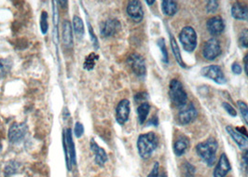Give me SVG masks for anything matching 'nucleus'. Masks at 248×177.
Returning a JSON list of instances; mask_svg holds the SVG:
<instances>
[{"instance_id":"9d476101","label":"nucleus","mask_w":248,"mask_h":177,"mask_svg":"<svg viewBox=\"0 0 248 177\" xmlns=\"http://www.w3.org/2000/svg\"><path fill=\"white\" fill-rule=\"evenodd\" d=\"M28 127L25 123H13L9 130V139L13 144H18L25 139Z\"/></svg>"},{"instance_id":"bb28decb","label":"nucleus","mask_w":248,"mask_h":177,"mask_svg":"<svg viewBox=\"0 0 248 177\" xmlns=\"http://www.w3.org/2000/svg\"><path fill=\"white\" fill-rule=\"evenodd\" d=\"M20 163L17 162H11L5 168V177H10L19 171Z\"/></svg>"},{"instance_id":"20e7f679","label":"nucleus","mask_w":248,"mask_h":177,"mask_svg":"<svg viewBox=\"0 0 248 177\" xmlns=\"http://www.w3.org/2000/svg\"><path fill=\"white\" fill-rule=\"evenodd\" d=\"M179 41L186 52H193L197 47V34L191 26H185L179 34Z\"/></svg>"},{"instance_id":"dca6fc26","label":"nucleus","mask_w":248,"mask_h":177,"mask_svg":"<svg viewBox=\"0 0 248 177\" xmlns=\"http://www.w3.org/2000/svg\"><path fill=\"white\" fill-rule=\"evenodd\" d=\"M226 131L229 133V135L238 145L240 149H244V150L248 149V137L244 135L243 133H239L237 130L233 129L232 126L226 127Z\"/></svg>"},{"instance_id":"b1692460","label":"nucleus","mask_w":248,"mask_h":177,"mask_svg":"<svg viewBox=\"0 0 248 177\" xmlns=\"http://www.w3.org/2000/svg\"><path fill=\"white\" fill-rule=\"evenodd\" d=\"M73 27L75 33L78 38H82L84 35V25L80 17L74 16L73 17Z\"/></svg>"},{"instance_id":"58836bf2","label":"nucleus","mask_w":248,"mask_h":177,"mask_svg":"<svg viewBox=\"0 0 248 177\" xmlns=\"http://www.w3.org/2000/svg\"><path fill=\"white\" fill-rule=\"evenodd\" d=\"M232 70L235 75H240L242 73V66L239 63H232Z\"/></svg>"},{"instance_id":"0eeeda50","label":"nucleus","mask_w":248,"mask_h":177,"mask_svg":"<svg viewBox=\"0 0 248 177\" xmlns=\"http://www.w3.org/2000/svg\"><path fill=\"white\" fill-rule=\"evenodd\" d=\"M202 76L209 78L217 84H225L227 82L223 71L218 65H208L201 70Z\"/></svg>"},{"instance_id":"c03bdc74","label":"nucleus","mask_w":248,"mask_h":177,"mask_svg":"<svg viewBox=\"0 0 248 177\" xmlns=\"http://www.w3.org/2000/svg\"><path fill=\"white\" fill-rule=\"evenodd\" d=\"M159 177H167V174H166L165 172H163V173H162L161 176H160Z\"/></svg>"},{"instance_id":"c9c22d12","label":"nucleus","mask_w":248,"mask_h":177,"mask_svg":"<svg viewBox=\"0 0 248 177\" xmlns=\"http://www.w3.org/2000/svg\"><path fill=\"white\" fill-rule=\"evenodd\" d=\"M84 133V127L80 123V122H77L75 125L74 133L76 137L79 138L83 135Z\"/></svg>"},{"instance_id":"1a4fd4ad","label":"nucleus","mask_w":248,"mask_h":177,"mask_svg":"<svg viewBox=\"0 0 248 177\" xmlns=\"http://www.w3.org/2000/svg\"><path fill=\"white\" fill-rule=\"evenodd\" d=\"M197 109L193 103H186L178 113V121L181 125H187L193 122L197 118Z\"/></svg>"},{"instance_id":"f03ea898","label":"nucleus","mask_w":248,"mask_h":177,"mask_svg":"<svg viewBox=\"0 0 248 177\" xmlns=\"http://www.w3.org/2000/svg\"><path fill=\"white\" fill-rule=\"evenodd\" d=\"M217 149L218 143L213 137L208 138L204 142L199 143L196 146V152L199 157L209 167H212L216 163Z\"/></svg>"},{"instance_id":"473e14b6","label":"nucleus","mask_w":248,"mask_h":177,"mask_svg":"<svg viewBox=\"0 0 248 177\" xmlns=\"http://www.w3.org/2000/svg\"><path fill=\"white\" fill-rule=\"evenodd\" d=\"M218 7H219V3L217 1H216V0L208 1L207 5H206V12L207 13H217Z\"/></svg>"},{"instance_id":"2eb2a0df","label":"nucleus","mask_w":248,"mask_h":177,"mask_svg":"<svg viewBox=\"0 0 248 177\" xmlns=\"http://www.w3.org/2000/svg\"><path fill=\"white\" fill-rule=\"evenodd\" d=\"M231 169H232V166L230 163V161L227 155L223 153L221 154L217 167L214 170V177H225L231 171Z\"/></svg>"},{"instance_id":"c85d7f7f","label":"nucleus","mask_w":248,"mask_h":177,"mask_svg":"<svg viewBox=\"0 0 248 177\" xmlns=\"http://www.w3.org/2000/svg\"><path fill=\"white\" fill-rule=\"evenodd\" d=\"M40 29L43 35L47 34L49 29V23H48V13L46 12H42L40 17Z\"/></svg>"},{"instance_id":"72a5a7b5","label":"nucleus","mask_w":248,"mask_h":177,"mask_svg":"<svg viewBox=\"0 0 248 177\" xmlns=\"http://www.w3.org/2000/svg\"><path fill=\"white\" fill-rule=\"evenodd\" d=\"M222 106H223L224 109L226 110V112L230 115V116H232V117H233V118L237 116V112H236L234 107H233L232 104H230L229 103L224 102V103H222Z\"/></svg>"},{"instance_id":"ddd939ff","label":"nucleus","mask_w":248,"mask_h":177,"mask_svg":"<svg viewBox=\"0 0 248 177\" xmlns=\"http://www.w3.org/2000/svg\"><path fill=\"white\" fill-rule=\"evenodd\" d=\"M126 11L128 16L136 23H140L144 19V11L142 5L137 0L130 1L128 3Z\"/></svg>"},{"instance_id":"a878e982","label":"nucleus","mask_w":248,"mask_h":177,"mask_svg":"<svg viewBox=\"0 0 248 177\" xmlns=\"http://www.w3.org/2000/svg\"><path fill=\"white\" fill-rule=\"evenodd\" d=\"M158 47H159V49L161 50V56H162V58H161V60H162V62L164 63H168L169 62V58H168V51H167V49H166V45H165V40H164V38H160L159 40H158Z\"/></svg>"},{"instance_id":"7c9ffc66","label":"nucleus","mask_w":248,"mask_h":177,"mask_svg":"<svg viewBox=\"0 0 248 177\" xmlns=\"http://www.w3.org/2000/svg\"><path fill=\"white\" fill-rule=\"evenodd\" d=\"M12 66V63H10L6 59H0V77H3L8 74Z\"/></svg>"},{"instance_id":"423d86ee","label":"nucleus","mask_w":248,"mask_h":177,"mask_svg":"<svg viewBox=\"0 0 248 177\" xmlns=\"http://www.w3.org/2000/svg\"><path fill=\"white\" fill-rule=\"evenodd\" d=\"M63 144H64L66 167L68 171L71 172L76 164V154H75V145L73 137H72V132L70 129H68L64 134Z\"/></svg>"},{"instance_id":"f257e3e1","label":"nucleus","mask_w":248,"mask_h":177,"mask_svg":"<svg viewBox=\"0 0 248 177\" xmlns=\"http://www.w3.org/2000/svg\"><path fill=\"white\" fill-rule=\"evenodd\" d=\"M159 138L153 133L150 132L148 133L140 134L137 140V149L140 157L144 160L149 159L154 151L158 148Z\"/></svg>"},{"instance_id":"f8f14e48","label":"nucleus","mask_w":248,"mask_h":177,"mask_svg":"<svg viewBox=\"0 0 248 177\" xmlns=\"http://www.w3.org/2000/svg\"><path fill=\"white\" fill-rule=\"evenodd\" d=\"M131 112L130 102L124 99L119 103L116 108V120L120 125H124L128 119Z\"/></svg>"},{"instance_id":"2f4dec72","label":"nucleus","mask_w":248,"mask_h":177,"mask_svg":"<svg viewBox=\"0 0 248 177\" xmlns=\"http://www.w3.org/2000/svg\"><path fill=\"white\" fill-rule=\"evenodd\" d=\"M239 44L243 48H248V29H244L240 33Z\"/></svg>"},{"instance_id":"393cba45","label":"nucleus","mask_w":248,"mask_h":177,"mask_svg":"<svg viewBox=\"0 0 248 177\" xmlns=\"http://www.w3.org/2000/svg\"><path fill=\"white\" fill-rule=\"evenodd\" d=\"M98 60V55L95 54L94 52H92L91 54H89L85 61H84V68L88 70V71H91L94 68V65H95V62Z\"/></svg>"},{"instance_id":"6ab92c4d","label":"nucleus","mask_w":248,"mask_h":177,"mask_svg":"<svg viewBox=\"0 0 248 177\" xmlns=\"http://www.w3.org/2000/svg\"><path fill=\"white\" fill-rule=\"evenodd\" d=\"M232 16L239 21H248V7L245 4L236 2L232 7Z\"/></svg>"},{"instance_id":"6e6552de","label":"nucleus","mask_w":248,"mask_h":177,"mask_svg":"<svg viewBox=\"0 0 248 177\" xmlns=\"http://www.w3.org/2000/svg\"><path fill=\"white\" fill-rule=\"evenodd\" d=\"M221 52L222 50L220 42L217 38H212L204 44L202 54L204 59H206L207 61H214L218 56H220Z\"/></svg>"},{"instance_id":"f704fd0d","label":"nucleus","mask_w":248,"mask_h":177,"mask_svg":"<svg viewBox=\"0 0 248 177\" xmlns=\"http://www.w3.org/2000/svg\"><path fill=\"white\" fill-rule=\"evenodd\" d=\"M149 99V95L147 92H139L135 96V100L137 103H147V100Z\"/></svg>"},{"instance_id":"a211bd4d","label":"nucleus","mask_w":248,"mask_h":177,"mask_svg":"<svg viewBox=\"0 0 248 177\" xmlns=\"http://www.w3.org/2000/svg\"><path fill=\"white\" fill-rule=\"evenodd\" d=\"M62 44L65 48L71 49L73 47V33H72V26L70 22L67 20H64L62 22Z\"/></svg>"},{"instance_id":"cd10ccee","label":"nucleus","mask_w":248,"mask_h":177,"mask_svg":"<svg viewBox=\"0 0 248 177\" xmlns=\"http://www.w3.org/2000/svg\"><path fill=\"white\" fill-rule=\"evenodd\" d=\"M182 174L184 177H194L195 167L188 162H185L182 165Z\"/></svg>"},{"instance_id":"79ce46f5","label":"nucleus","mask_w":248,"mask_h":177,"mask_svg":"<svg viewBox=\"0 0 248 177\" xmlns=\"http://www.w3.org/2000/svg\"><path fill=\"white\" fill-rule=\"evenodd\" d=\"M149 123H151V124H153L154 126H157L158 124H159V121H158V119H157V117L155 116L154 118H153V119L152 120H150L149 121Z\"/></svg>"},{"instance_id":"ea45409f","label":"nucleus","mask_w":248,"mask_h":177,"mask_svg":"<svg viewBox=\"0 0 248 177\" xmlns=\"http://www.w3.org/2000/svg\"><path fill=\"white\" fill-rule=\"evenodd\" d=\"M243 161H244L245 164L248 166V149H246V150L244 151V154H243Z\"/></svg>"},{"instance_id":"4c0bfd02","label":"nucleus","mask_w":248,"mask_h":177,"mask_svg":"<svg viewBox=\"0 0 248 177\" xmlns=\"http://www.w3.org/2000/svg\"><path fill=\"white\" fill-rule=\"evenodd\" d=\"M159 172H160V163L159 162H155L148 177H160V173Z\"/></svg>"},{"instance_id":"a19ab883","label":"nucleus","mask_w":248,"mask_h":177,"mask_svg":"<svg viewBox=\"0 0 248 177\" xmlns=\"http://www.w3.org/2000/svg\"><path fill=\"white\" fill-rule=\"evenodd\" d=\"M244 64H245V70H246V73L248 76V53L245 56L244 58Z\"/></svg>"},{"instance_id":"4468645a","label":"nucleus","mask_w":248,"mask_h":177,"mask_svg":"<svg viewBox=\"0 0 248 177\" xmlns=\"http://www.w3.org/2000/svg\"><path fill=\"white\" fill-rule=\"evenodd\" d=\"M206 27L208 32L211 34L212 36H219L220 34L223 33L225 29V24H224L223 19L220 16H215L210 18L207 23H206Z\"/></svg>"},{"instance_id":"5701e85b","label":"nucleus","mask_w":248,"mask_h":177,"mask_svg":"<svg viewBox=\"0 0 248 177\" xmlns=\"http://www.w3.org/2000/svg\"><path fill=\"white\" fill-rule=\"evenodd\" d=\"M188 145H189V142L187 138H180V139L176 140L174 144V154L177 157L182 156L186 151Z\"/></svg>"},{"instance_id":"39448f33","label":"nucleus","mask_w":248,"mask_h":177,"mask_svg":"<svg viewBox=\"0 0 248 177\" xmlns=\"http://www.w3.org/2000/svg\"><path fill=\"white\" fill-rule=\"evenodd\" d=\"M127 63L130 66L133 73L139 78L143 79L147 75V65L144 57L138 53L131 54L128 59Z\"/></svg>"},{"instance_id":"aec40b11","label":"nucleus","mask_w":248,"mask_h":177,"mask_svg":"<svg viewBox=\"0 0 248 177\" xmlns=\"http://www.w3.org/2000/svg\"><path fill=\"white\" fill-rule=\"evenodd\" d=\"M162 13L166 16H174L178 11L177 3L172 0H163L161 2Z\"/></svg>"},{"instance_id":"4be33fe9","label":"nucleus","mask_w":248,"mask_h":177,"mask_svg":"<svg viewBox=\"0 0 248 177\" xmlns=\"http://www.w3.org/2000/svg\"><path fill=\"white\" fill-rule=\"evenodd\" d=\"M137 116H138V121L142 125L145 123L147 118L150 111V105L149 103H143L138 105L137 107Z\"/></svg>"},{"instance_id":"37998d69","label":"nucleus","mask_w":248,"mask_h":177,"mask_svg":"<svg viewBox=\"0 0 248 177\" xmlns=\"http://www.w3.org/2000/svg\"><path fill=\"white\" fill-rule=\"evenodd\" d=\"M146 3H147L149 6H151V5H153V4L155 3V0H151V1H150V0H147Z\"/></svg>"},{"instance_id":"f3484780","label":"nucleus","mask_w":248,"mask_h":177,"mask_svg":"<svg viewBox=\"0 0 248 177\" xmlns=\"http://www.w3.org/2000/svg\"><path fill=\"white\" fill-rule=\"evenodd\" d=\"M90 146H91V150L93 152V154H94L95 163L99 165L101 167H103L108 160L107 152L105 151L102 148H100L99 146L95 143V141L93 139L91 140V145Z\"/></svg>"},{"instance_id":"9b49d317","label":"nucleus","mask_w":248,"mask_h":177,"mask_svg":"<svg viewBox=\"0 0 248 177\" xmlns=\"http://www.w3.org/2000/svg\"><path fill=\"white\" fill-rule=\"evenodd\" d=\"M122 28V24L118 19H108L104 22L100 28V33L104 38L115 36Z\"/></svg>"},{"instance_id":"c756f323","label":"nucleus","mask_w":248,"mask_h":177,"mask_svg":"<svg viewBox=\"0 0 248 177\" xmlns=\"http://www.w3.org/2000/svg\"><path fill=\"white\" fill-rule=\"evenodd\" d=\"M237 105L239 107L240 113L242 115L245 122L248 125V105L244 101L237 102Z\"/></svg>"},{"instance_id":"e433bc0d","label":"nucleus","mask_w":248,"mask_h":177,"mask_svg":"<svg viewBox=\"0 0 248 177\" xmlns=\"http://www.w3.org/2000/svg\"><path fill=\"white\" fill-rule=\"evenodd\" d=\"M88 26H89V34H90V37L92 38L93 44L94 48H95V49H97V48H98V40H97V38H96V36L94 35L93 29V27H92L91 24H90L89 22H88Z\"/></svg>"},{"instance_id":"412c9836","label":"nucleus","mask_w":248,"mask_h":177,"mask_svg":"<svg viewBox=\"0 0 248 177\" xmlns=\"http://www.w3.org/2000/svg\"><path fill=\"white\" fill-rule=\"evenodd\" d=\"M169 37H170V44H171V48H172V51L174 53V58L176 60V62L178 63V64L183 67V68H186V64L184 63L183 59H182V56H181V52L179 50V47L175 41V38L173 37L172 34H169Z\"/></svg>"},{"instance_id":"7ed1b4c3","label":"nucleus","mask_w":248,"mask_h":177,"mask_svg":"<svg viewBox=\"0 0 248 177\" xmlns=\"http://www.w3.org/2000/svg\"><path fill=\"white\" fill-rule=\"evenodd\" d=\"M169 97L176 107L182 108L187 103V94L182 83L177 79H172L169 84Z\"/></svg>"}]
</instances>
